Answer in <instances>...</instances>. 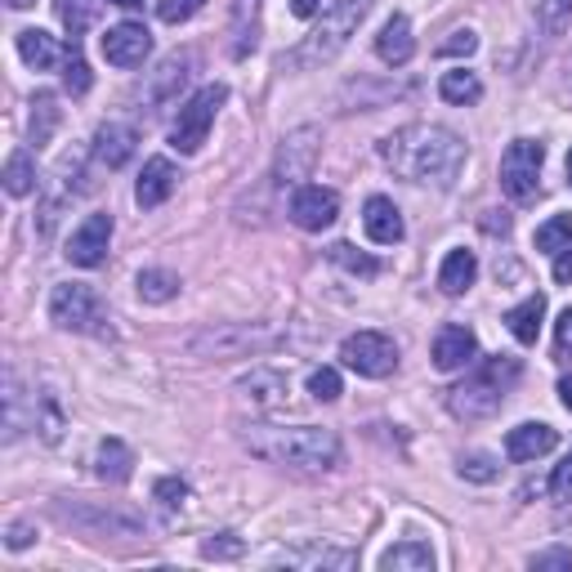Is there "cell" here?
Wrapping results in <instances>:
<instances>
[{
    "label": "cell",
    "mask_w": 572,
    "mask_h": 572,
    "mask_svg": "<svg viewBox=\"0 0 572 572\" xmlns=\"http://www.w3.org/2000/svg\"><path fill=\"white\" fill-rule=\"evenodd\" d=\"M380 161L393 175H403L408 184L447 188L466 165V139L447 126H434V122H412V126L380 139Z\"/></svg>",
    "instance_id": "obj_1"
},
{
    "label": "cell",
    "mask_w": 572,
    "mask_h": 572,
    "mask_svg": "<svg viewBox=\"0 0 572 572\" xmlns=\"http://www.w3.org/2000/svg\"><path fill=\"white\" fill-rule=\"evenodd\" d=\"M242 443L268 466H291L305 474H327L340 466V438L322 425H247Z\"/></svg>",
    "instance_id": "obj_2"
},
{
    "label": "cell",
    "mask_w": 572,
    "mask_h": 572,
    "mask_svg": "<svg viewBox=\"0 0 572 572\" xmlns=\"http://www.w3.org/2000/svg\"><path fill=\"white\" fill-rule=\"evenodd\" d=\"M367 10H371V0H331V10L322 14V23L286 54L282 59V68H296V72H309V68H322V64H331L340 49L350 45V36L358 32V23L367 19Z\"/></svg>",
    "instance_id": "obj_3"
},
{
    "label": "cell",
    "mask_w": 572,
    "mask_h": 572,
    "mask_svg": "<svg viewBox=\"0 0 572 572\" xmlns=\"http://www.w3.org/2000/svg\"><path fill=\"white\" fill-rule=\"evenodd\" d=\"M514 380H519V363L505 358V354L488 358L483 367H474L461 385L447 393V408H451V416H461V421H488V416H496L505 408Z\"/></svg>",
    "instance_id": "obj_4"
},
{
    "label": "cell",
    "mask_w": 572,
    "mask_h": 572,
    "mask_svg": "<svg viewBox=\"0 0 572 572\" xmlns=\"http://www.w3.org/2000/svg\"><path fill=\"white\" fill-rule=\"evenodd\" d=\"M273 340H277V331H268L260 322H219L188 340V354L193 358H247V354L268 350Z\"/></svg>",
    "instance_id": "obj_5"
},
{
    "label": "cell",
    "mask_w": 572,
    "mask_h": 572,
    "mask_svg": "<svg viewBox=\"0 0 572 572\" xmlns=\"http://www.w3.org/2000/svg\"><path fill=\"white\" fill-rule=\"evenodd\" d=\"M49 322L64 327V331H81V335H112L107 313H103L99 296L90 291L85 282L54 286V296H49Z\"/></svg>",
    "instance_id": "obj_6"
},
{
    "label": "cell",
    "mask_w": 572,
    "mask_h": 572,
    "mask_svg": "<svg viewBox=\"0 0 572 572\" xmlns=\"http://www.w3.org/2000/svg\"><path fill=\"white\" fill-rule=\"evenodd\" d=\"M541 161H546V148L537 139H514L501 152V193L514 206L537 202V193H541Z\"/></svg>",
    "instance_id": "obj_7"
},
{
    "label": "cell",
    "mask_w": 572,
    "mask_h": 572,
    "mask_svg": "<svg viewBox=\"0 0 572 572\" xmlns=\"http://www.w3.org/2000/svg\"><path fill=\"white\" fill-rule=\"evenodd\" d=\"M224 99H228V90H224V85H202V90H197V94L180 107L175 126H170V148H180V152H197V148L206 144V135H210L215 117H219Z\"/></svg>",
    "instance_id": "obj_8"
},
{
    "label": "cell",
    "mask_w": 572,
    "mask_h": 572,
    "mask_svg": "<svg viewBox=\"0 0 572 572\" xmlns=\"http://www.w3.org/2000/svg\"><path fill=\"white\" fill-rule=\"evenodd\" d=\"M340 358H345L350 371L367 376V380H385L393 367H398V345L385 335V331H358L340 345Z\"/></svg>",
    "instance_id": "obj_9"
},
{
    "label": "cell",
    "mask_w": 572,
    "mask_h": 572,
    "mask_svg": "<svg viewBox=\"0 0 572 572\" xmlns=\"http://www.w3.org/2000/svg\"><path fill=\"white\" fill-rule=\"evenodd\" d=\"M318 157H322V130H318V126H300V130H291V135L282 139V148H277L273 180H277L282 188H286V184H296V188H300V180L313 175Z\"/></svg>",
    "instance_id": "obj_10"
},
{
    "label": "cell",
    "mask_w": 572,
    "mask_h": 572,
    "mask_svg": "<svg viewBox=\"0 0 572 572\" xmlns=\"http://www.w3.org/2000/svg\"><path fill=\"white\" fill-rule=\"evenodd\" d=\"M107 242H112V215L94 210V215H85V224L68 238V260L77 268H99L107 260Z\"/></svg>",
    "instance_id": "obj_11"
},
{
    "label": "cell",
    "mask_w": 572,
    "mask_h": 572,
    "mask_svg": "<svg viewBox=\"0 0 572 572\" xmlns=\"http://www.w3.org/2000/svg\"><path fill=\"white\" fill-rule=\"evenodd\" d=\"M340 215V197L322 184H300L291 193V219L305 228V233H322V228H331Z\"/></svg>",
    "instance_id": "obj_12"
},
{
    "label": "cell",
    "mask_w": 572,
    "mask_h": 572,
    "mask_svg": "<svg viewBox=\"0 0 572 572\" xmlns=\"http://www.w3.org/2000/svg\"><path fill=\"white\" fill-rule=\"evenodd\" d=\"M152 49V32L144 23H117L103 32V59L112 68H139Z\"/></svg>",
    "instance_id": "obj_13"
},
{
    "label": "cell",
    "mask_w": 572,
    "mask_h": 572,
    "mask_svg": "<svg viewBox=\"0 0 572 572\" xmlns=\"http://www.w3.org/2000/svg\"><path fill=\"white\" fill-rule=\"evenodd\" d=\"M233 389H238L242 403H251V408H260V412L282 408V403H286V393H291L286 376H282V371H273V367H255V371L238 376V385H233Z\"/></svg>",
    "instance_id": "obj_14"
},
{
    "label": "cell",
    "mask_w": 572,
    "mask_h": 572,
    "mask_svg": "<svg viewBox=\"0 0 572 572\" xmlns=\"http://www.w3.org/2000/svg\"><path fill=\"white\" fill-rule=\"evenodd\" d=\"M474 354H479V335L470 331V327H443L438 335H434V367L438 371H461V367H470L474 363Z\"/></svg>",
    "instance_id": "obj_15"
},
{
    "label": "cell",
    "mask_w": 572,
    "mask_h": 572,
    "mask_svg": "<svg viewBox=\"0 0 572 572\" xmlns=\"http://www.w3.org/2000/svg\"><path fill=\"white\" fill-rule=\"evenodd\" d=\"M139 148V130L126 126V122H103L94 130V161L107 165V170H122Z\"/></svg>",
    "instance_id": "obj_16"
},
{
    "label": "cell",
    "mask_w": 572,
    "mask_h": 572,
    "mask_svg": "<svg viewBox=\"0 0 572 572\" xmlns=\"http://www.w3.org/2000/svg\"><path fill=\"white\" fill-rule=\"evenodd\" d=\"M175 188H180V170L170 165L165 157H152V161H144V175L135 184V202L144 210H157L161 202H170V193H175Z\"/></svg>",
    "instance_id": "obj_17"
},
{
    "label": "cell",
    "mask_w": 572,
    "mask_h": 572,
    "mask_svg": "<svg viewBox=\"0 0 572 572\" xmlns=\"http://www.w3.org/2000/svg\"><path fill=\"white\" fill-rule=\"evenodd\" d=\"M554 443H559V434H554L550 425L524 421V425H514V430L505 434V456H510V461H519V466H528V461H537V456L554 451Z\"/></svg>",
    "instance_id": "obj_18"
},
{
    "label": "cell",
    "mask_w": 572,
    "mask_h": 572,
    "mask_svg": "<svg viewBox=\"0 0 572 572\" xmlns=\"http://www.w3.org/2000/svg\"><path fill=\"white\" fill-rule=\"evenodd\" d=\"M14 41H19L23 64L36 68V72H49V68L68 64V54H72V45H59V41H54L49 32H41V27H23Z\"/></svg>",
    "instance_id": "obj_19"
},
{
    "label": "cell",
    "mask_w": 572,
    "mask_h": 572,
    "mask_svg": "<svg viewBox=\"0 0 572 572\" xmlns=\"http://www.w3.org/2000/svg\"><path fill=\"white\" fill-rule=\"evenodd\" d=\"M363 228H367V238L376 242V247H398L403 242V215H398V206L389 202V197H367V206H363Z\"/></svg>",
    "instance_id": "obj_20"
},
{
    "label": "cell",
    "mask_w": 572,
    "mask_h": 572,
    "mask_svg": "<svg viewBox=\"0 0 572 572\" xmlns=\"http://www.w3.org/2000/svg\"><path fill=\"white\" fill-rule=\"evenodd\" d=\"M376 54H380V64H389V68L412 64L416 36H412V23H408L403 14H393V19L380 27V36H376Z\"/></svg>",
    "instance_id": "obj_21"
},
{
    "label": "cell",
    "mask_w": 572,
    "mask_h": 572,
    "mask_svg": "<svg viewBox=\"0 0 572 572\" xmlns=\"http://www.w3.org/2000/svg\"><path fill=\"white\" fill-rule=\"evenodd\" d=\"M94 474L103 483H126L135 474V451L122 438H103L99 451H94Z\"/></svg>",
    "instance_id": "obj_22"
},
{
    "label": "cell",
    "mask_w": 572,
    "mask_h": 572,
    "mask_svg": "<svg viewBox=\"0 0 572 572\" xmlns=\"http://www.w3.org/2000/svg\"><path fill=\"white\" fill-rule=\"evenodd\" d=\"M474 277H479L474 251H447V260L438 268V291L443 296H466L470 286H474Z\"/></svg>",
    "instance_id": "obj_23"
},
{
    "label": "cell",
    "mask_w": 572,
    "mask_h": 572,
    "mask_svg": "<svg viewBox=\"0 0 572 572\" xmlns=\"http://www.w3.org/2000/svg\"><path fill=\"white\" fill-rule=\"evenodd\" d=\"M541 318H546V296L537 291V296H528L524 305H514V309L505 313V327H510V335L519 340V345H537Z\"/></svg>",
    "instance_id": "obj_24"
},
{
    "label": "cell",
    "mask_w": 572,
    "mask_h": 572,
    "mask_svg": "<svg viewBox=\"0 0 572 572\" xmlns=\"http://www.w3.org/2000/svg\"><path fill=\"white\" fill-rule=\"evenodd\" d=\"M380 572H434V550L425 541H398L380 554Z\"/></svg>",
    "instance_id": "obj_25"
},
{
    "label": "cell",
    "mask_w": 572,
    "mask_h": 572,
    "mask_svg": "<svg viewBox=\"0 0 572 572\" xmlns=\"http://www.w3.org/2000/svg\"><path fill=\"white\" fill-rule=\"evenodd\" d=\"M277 563L286 568H354V550H331V546H305V550H282Z\"/></svg>",
    "instance_id": "obj_26"
},
{
    "label": "cell",
    "mask_w": 572,
    "mask_h": 572,
    "mask_svg": "<svg viewBox=\"0 0 572 572\" xmlns=\"http://www.w3.org/2000/svg\"><path fill=\"white\" fill-rule=\"evenodd\" d=\"M260 41V0H238L233 5V54L247 59Z\"/></svg>",
    "instance_id": "obj_27"
},
{
    "label": "cell",
    "mask_w": 572,
    "mask_h": 572,
    "mask_svg": "<svg viewBox=\"0 0 572 572\" xmlns=\"http://www.w3.org/2000/svg\"><path fill=\"white\" fill-rule=\"evenodd\" d=\"M135 291H139L144 305H165V300L180 296V273H170V268H144L139 282H135Z\"/></svg>",
    "instance_id": "obj_28"
},
{
    "label": "cell",
    "mask_w": 572,
    "mask_h": 572,
    "mask_svg": "<svg viewBox=\"0 0 572 572\" xmlns=\"http://www.w3.org/2000/svg\"><path fill=\"white\" fill-rule=\"evenodd\" d=\"M533 23L546 41L563 36L568 23H572V0H533Z\"/></svg>",
    "instance_id": "obj_29"
},
{
    "label": "cell",
    "mask_w": 572,
    "mask_h": 572,
    "mask_svg": "<svg viewBox=\"0 0 572 572\" xmlns=\"http://www.w3.org/2000/svg\"><path fill=\"white\" fill-rule=\"evenodd\" d=\"M438 94L447 99V103H479L483 99V81L470 72V68H451V72H443V81H438Z\"/></svg>",
    "instance_id": "obj_30"
},
{
    "label": "cell",
    "mask_w": 572,
    "mask_h": 572,
    "mask_svg": "<svg viewBox=\"0 0 572 572\" xmlns=\"http://www.w3.org/2000/svg\"><path fill=\"white\" fill-rule=\"evenodd\" d=\"M99 5H103V0H54V14H59V23L68 27V36L77 41L99 19Z\"/></svg>",
    "instance_id": "obj_31"
},
{
    "label": "cell",
    "mask_w": 572,
    "mask_h": 572,
    "mask_svg": "<svg viewBox=\"0 0 572 572\" xmlns=\"http://www.w3.org/2000/svg\"><path fill=\"white\" fill-rule=\"evenodd\" d=\"M188 68H193V54H170V59L157 68V85H152V99L165 103L170 94H175L184 81H188Z\"/></svg>",
    "instance_id": "obj_32"
},
{
    "label": "cell",
    "mask_w": 572,
    "mask_h": 572,
    "mask_svg": "<svg viewBox=\"0 0 572 572\" xmlns=\"http://www.w3.org/2000/svg\"><path fill=\"white\" fill-rule=\"evenodd\" d=\"M36 188H41L36 161H32L27 152H14V157L5 161V193H10V197H27V193H36Z\"/></svg>",
    "instance_id": "obj_33"
},
{
    "label": "cell",
    "mask_w": 572,
    "mask_h": 572,
    "mask_svg": "<svg viewBox=\"0 0 572 572\" xmlns=\"http://www.w3.org/2000/svg\"><path fill=\"white\" fill-rule=\"evenodd\" d=\"M54 130H59V103H54V94H36L32 99V148H45Z\"/></svg>",
    "instance_id": "obj_34"
},
{
    "label": "cell",
    "mask_w": 572,
    "mask_h": 572,
    "mask_svg": "<svg viewBox=\"0 0 572 572\" xmlns=\"http://www.w3.org/2000/svg\"><path fill=\"white\" fill-rule=\"evenodd\" d=\"M563 247H572V215H554L537 228V251L546 255H559Z\"/></svg>",
    "instance_id": "obj_35"
},
{
    "label": "cell",
    "mask_w": 572,
    "mask_h": 572,
    "mask_svg": "<svg viewBox=\"0 0 572 572\" xmlns=\"http://www.w3.org/2000/svg\"><path fill=\"white\" fill-rule=\"evenodd\" d=\"M327 255H331V264H340V268H345V273H354V277H376V273H380V264H376L371 255L354 251L350 242H335Z\"/></svg>",
    "instance_id": "obj_36"
},
{
    "label": "cell",
    "mask_w": 572,
    "mask_h": 572,
    "mask_svg": "<svg viewBox=\"0 0 572 572\" xmlns=\"http://www.w3.org/2000/svg\"><path fill=\"white\" fill-rule=\"evenodd\" d=\"M36 430L45 434V443H59V434H64V412H59V393H54V389H45V393H41Z\"/></svg>",
    "instance_id": "obj_37"
},
{
    "label": "cell",
    "mask_w": 572,
    "mask_h": 572,
    "mask_svg": "<svg viewBox=\"0 0 572 572\" xmlns=\"http://www.w3.org/2000/svg\"><path fill=\"white\" fill-rule=\"evenodd\" d=\"M501 474V466L492 461L488 451H470V456H461V479H470V483H492Z\"/></svg>",
    "instance_id": "obj_38"
},
{
    "label": "cell",
    "mask_w": 572,
    "mask_h": 572,
    "mask_svg": "<svg viewBox=\"0 0 572 572\" xmlns=\"http://www.w3.org/2000/svg\"><path fill=\"white\" fill-rule=\"evenodd\" d=\"M64 90H68V94H77V99L90 90V64L81 59V49H77V45H72L68 64H64Z\"/></svg>",
    "instance_id": "obj_39"
},
{
    "label": "cell",
    "mask_w": 572,
    "mask_h": 572,
    "mask_svg": "<svg viewBox=\"0 0 572 572\" xmlns=\"http://www.w3.org/2000/svg\"><path fill=\"white\" fill-rule=\"evenodd\" d=\"M340 389H345V385H340V371H335V367H318V371L309 376V393L318 398V403H335Z\"/></svg>",
    "instance_id": "obj_40"
},
{
    "label": "cell",
    "mask_w": 572,
    "mask_h": 572,
    "mask_svg": "<svg viewBox=\"0 0 572 572\" xmlns=\"http://www.w3.org/2000/svg\"><path fill=\"white\" fill-rule=\"evenodd\" d=\"M242 537L238 533H219V537H210V541H202V554L206 559H242Z\"/></svg>",
    "instance_id": "obj_41"
},
{
    "label": "cell",
    "mask_w": 572,
    "mask_h": 572,
    "mask_svg": "<svg viewBox=\"0 0 572 572\" xmlns=\"http://www.w3.org/2000/svg\"><path fill=\"white\" fill-rule=\"evenodd\" d=\"M206 0H157V19L161 23H188Z\"/></svg>",
    "instance_id": "obj_42"
},
{
    "label": "cell",
    "mask_w": 572,
    "mask_h": 572,
    "mask_svg": "<svg viewBox=\"0 0 572 572\" xmlns=\"http://www.w3.org/2000/svg\"><path fill=\"white\" fill-rule=\"evenodd\" d=\"M152 496H157V505H165V510H180V505L188 501V483H184V479H157Z\"/></svg>",
    "instance_id": "obj_43"
},
{
    "label": "cell",
    "mask_w": 572,
    "mask_h": 572,
    "mask_svg": "<svg viewBox=\"0 0 572 572\" xmlns=\"http://www.w3.org/2000/svg\"><path fill=\"white\" fill-rule=\"evenodd\" d=\"M479 49V36L470 32V27H461V32H451L443 45H438V54H447V59H456V54H474Z\"/></svg>",
    "instance_id": "obj_44"
},
{
    "label": "cell",
    "mask_w": 572,
    "mask_h": 572,
    "mask_svg": "<svg viewBox=\"0 0 572 572\" xmlns=\"http://www.w3.org/2000/svg\"><path fill=\"white\" fill-rule=\"evenodd\" d=\"M550 492L554 501H572V451L554 466V479H550Z\"/></svg>",
    "instance_id": "obj_45"
},
{
    "label": "cell",
    "mask_w": 572,
    "mask_h": 572,
    "mask_svg": "<svg viewBox=\"0 0 572 572\" xmlns=\"http://www.w3.org/2000/svg\"><path fill=\"white\" fill-rule=\"evenodd\" d=\"M533 568H559V572H572V550H541V554H533Z\"/></svg>",
    "instance_id": "obj_46"
},
{
    "label": "cell",
    "mask_w": 572,
    "mask_h": 572,
    "mask_svg": "<svg viewBox=\"0 0 572 572\" xmlns=\"http://www.w3.org/2000/svg\"><path fill=\"white\" fill-rule=\"evenodd\" d=\"M554 350H559V354H572V309H563L559 322H554Z\"/></svg>",
    "instance_id": "obj_47"
},
{
    "label": "cell",
    "mask_w": 572,
    "mask_h": 572,
    "mask_svg": "<svg viewBox=\"0 0 572 572\" xmlns=\"http://www.w3.org/2000/svg\"><path fill=\"white\" fill-rule=\"evenodd\" d=\"M5 546H10V550H23V546H32V528H27V524H14Z\"/></svg>",
    "instance_id": "obj_48"
},
{
    "label": "cell",
    "mask_w": 572,
    "mask_h": 572,
    "mask_svg": "<svg viewBox=\"0 0 572 572\" xmlns=\"http://www.w3.org/2000/svg\"><path fill=\"white\" fill-rule=\"evenodd\" d=\"M554 282H572V247H563V255L554 260Z\"/></svg>",
    "instance_id": "obj_49"
},
{
    "label": "cell",
    "mask_w": 572,
    "mask_h": 572,
    "mask_svg": "<svg viewBox=\"0 0 572 572\" xmlns=\"http://www.w3.org/2000/svg\"><path fill=\"white\" fill-rule=\"evenodd\" d=\"M318 5H322V0H291L296 19H313V14H318Z\"/></svg>",
    "instance_id": "obj_50"
},
{
    "label": "cell",
    "mask_w": 572,
    "mask_h": 572,
    "mask_svg": "<svg viewBox=\"0 0 572 572\" xmlns=\"http://www.w3.org/2000/svg\"><path fill=\"white\" fill-rule=\"evenodd\" d=\"M559 403L572 412V376H563V380H559Z\"/></svg>",
    "instance_id": "obj_51"
},
{
    "label": "cell",
    "mask_w": 572,
    "mask_h": 572,
    "mask_svg": "<svg viewBox=\"0 0 572 572\" xmlns=\"http://www.w3.org/2000/svg\"><path fill=\"white\" fill-rule=\"evenodd\" d=\"M107 5H122V10H135V5H144V0H107Z\"/></svg>",
    "instance_id": "obj_52"
},
{
    "label": "cell",
    "mask_w": 572,
    "mask_h": 572,
    "mask_svg": "<svg viewBox=\"0 0 572 572\" xmlns=\"http://www.w3.org/2000/svg\"><path fill=\"white\" fill-rule=\"evenodd\" d=\"M10 10H27V5H36V0H5Z\"/></svg>",
    "instance_id": "obj_53"
},
{
    "label": "cell",
    "mask_w": 572,
    "mask_h": 572,
    "mask_svg": "<svg viewBox=\"0 0 572 572\" xmlns=\"http://www.w3.org/2000/svg\"><path fill=\"white\" fill-rule=\"evenodd\" d=\"M568 184H572V152H568Z\"/></svg>",
    "instance_id": "obj_54"
},
{
    "label": "cell",
    "mask_w": 572,
    "mask_h": 572,
    "mask_svg": "<svg viewBox=\"0 0 572 572\" xmlns=\"http://www.w3.org/2000/svg\"><path fill=\"white\" fill-rule=\"evenodd\" d=\"M568 81H572V68H568Z\"/></svg>",
    "instance_id": "obj_55"
}]
</instances>
